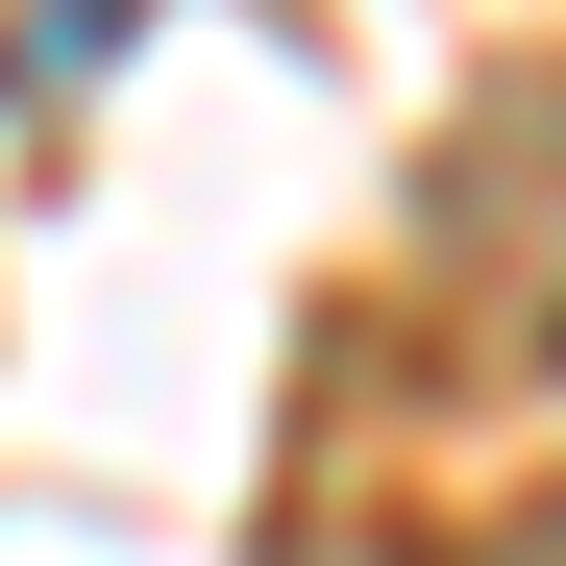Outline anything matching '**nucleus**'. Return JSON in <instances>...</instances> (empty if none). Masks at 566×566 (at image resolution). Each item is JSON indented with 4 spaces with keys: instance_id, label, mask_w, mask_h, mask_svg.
Here are the masks:
<instances>
[{
    "instance_id": "obj_1",
    "label": "nucleus",
    "mask_w": 566,
    "mask_h": 566,
    "mask_svg": "<svg viewBox=\"0 0 566 566\" xmlns=\"http://www.w3.org/2000/svg\"><path fill=\"white\" fill-rule=\"evenodd\" d=\"M468 566H566V493H517V517H493V542H468Z\"/></svg>"
}]
</instances>
